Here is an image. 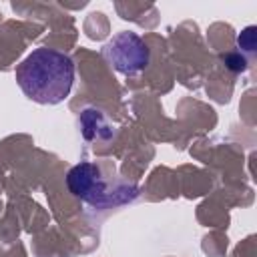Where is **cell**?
<instances>
[{
    "label": "cell",
    "mask_w": 257,
    "mask_h": 257,
    "mask_svg": "<svg viewBox=\"0 0 257 257\" xmlns=\"http://www.w3.org/2000/svg\"><path fill=\"white\" fill-rule=\"evenodd\" d=\"M16 80L30 100L40 104H58L72 88L74 62L68 54L42 46L32 50L18 64Z\"/></svg>",
    "instance_id": "6da1fadb"
},
{
    "label": "cell",
    "mask_w": 257,
    "mask_h": 257,
    "mask_svg": "<svg viewBox=\"0 0 257 257\" xmlns=\"http://www.w3.org/2000/svg\"><path fill=\"white\" fill-rule=\"evenodd\" d=\"M102 56L120 74H137L149 64V48L145 40L135 32H118L104 46Z\"/></svg>",
    "instance_id": "7a4b0ae2"
},
{
    "label": "cell",
    "mask_w": 257,
    "mask_h": 257,
    "mask_svg": "<svg viewBox=\"0 0 257 257\" xmlns=\"http://www.w3.org/2000/svg\"><path fill=\"white\" fill-rule=\"evenodd\" d=\"M68 189L72 195L80 197L82 201L94 205V207H104L110 203H118L106 189V183L100 177V171L92 163H78L68 171L66 177Z\"/></svg>",
    "instance_id": "3957f363"
},
{
    "label": "cell",
    "mask_w": 257,
    "mask_h": 257,
    "mask_svg": "<svg viewBox=\"0 0 257 257\" xmlns=\"http://www.w3.org/2000/svg\"><path fill=\"white\" fill-rule=\"evenodd\" d=\"M255 30H257L255 26H247V28L241 30V34L237 36V44H239L241 50H245V52L255 50Z\"/></svg>",
    "instance_id": "277c9868"
}]
</instances>
